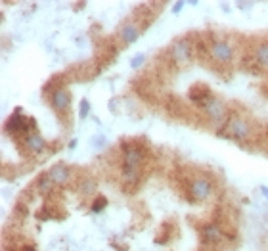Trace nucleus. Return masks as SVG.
<instances>
[{
  "instance_id": "1",
  "label": "nucleus",
  "mask_w": 268,
  "mask_h": 251,
  "mask_svg": "<svg viewBox=\"0 0 268 251\" xmlns=\"http://www.w3.org/2000/svg\"><path fill=\"white\" fill-rule=\"evenodd\" d=\"M146 165V148L138 140L121 142V184L127 192L138 188Z\"/></svg>"
},
{
  "instance_id": "22",
  "label": "nucleus",
  "mask_w": 268,
  "mask_h": 251,
  "mask_svg": "<svg viewBox=\"0 0 268 251\" xmlns=\"http://www.w3.org/2000/svg\"><path fill=\"white\" fill-rule=\"evenodd\" d=\"M20 251H37V249H35L33 243H23L22 247H20Z\"/></svg>"
},
{
  "instance_id": "23",
  "label": "nucleus",
  "mask_w": 268,
  "mask_h": 251,
  "mask_svg": "<svg viewBox=\"0 0 268 251\" xmlns=\"http://www.w3.org/2000/svg\"><path fill=\"white\" fill-rule=\"evenodd\" d=\"M258 190H260V194H262V196H264V197H266V199H268V186L262 184V186H260V188H258Z\"/></svg>"
},
{
  "instance_id": "10",
  "label": "nucleus",
  "mask_w": 268,
  "mask_h": 251,
  "mask_svg": "<svg viewBox=\"0 0 268 251\" xmlns=\"http://www.w3.org/2000/svg\"><path fill=\"white\" fill-rule=\"evenodd\" d=\"M20 150L29 157H39L44 152H48V142L41 132H33L29 134L22 144H20Z\"/></svg>"
},
{
  "instance_id": "11",
  "label": "nucleus",
  "mask_w": 268,
  "mask_h": 251,
  "mask_svg": "<svg viewBox=\"0 0 268 251\" xmlns=\"http://www.w3.org/2000/svg\"><path fill=\"white\" fill-rule=\"evenodd\" d=\"M46 173L52 178V182L56 184V188H65V186L73 184V171H71V167H67L65 163L52 165Z\"/></svg>"
},
{
  "instance_id": "25",
  "label": "nucleus",
  "mask_w": 268,
  "mask_h": 251,
  "mask_svg": "<svg viewBox=\"0 0 268 251\" xmlns=\"http://www.w3.org/2000/svg\"><path fill=\"white\" fill-rule=\"evenodd\" d=\"M75 146H77V140H71V142H69V148H71V150H73Z\"/></svg>"
},
{
  "instance_id": "18",
  "label": "nucleus",
  "mask_w": 268,
  "mask_h": 251,
  "mask_svg": "<svg viewBox=\"0 0 268 251\" xmlns=\"http://www.w3.org/2000/svg\"><path fill=\"white\" fill-rule=\"evenodd\" d=\"M90 100L88 98H83L81 100V104H79V117L81 119H86L88 115H90Z\"/></svg>"
},
{
  "instance_id": "13",
  "label": "nucleus",
  "mask_w": 268,
  "mask_h": 251,
  "mask_svg": "<svg viewBox=\"0 0 268 251\" xmlns=\"http://www.w3.org/2000/svg\"><path fill=\"white\" fill-rule=\"evenodd\" d=\"M211 96H213V92H211V88L207 87L205 83H195L190 88V92H188V98L192 102V106H197V108H201Z\"/></svg>"
},
{
  "instance_id": "16",
  "label": "nucleus",
  "mask_w": 268,
  "mask_h": 251,
  "mask_svg": "<svg viewBox=\"0 0 268 251\" xmlns=\"http://www.w3.org/2000/svg\"><path fill=\"white\" fill-rule=\"evenodd\" d=\"M107 207V197L106 196H96L90 203V211L92 213H102Z\"/></svg>"
},
{
  "instance_id": "4",
  "label": "nucleus",
  "mask_w": 268,
  "mask_h": 251,
  "mask_svg": "<svg viewBox=\"0 0 268 251\" xmlns=\"http://www.w3.org/2000/svg\"><path fill=\"white\" fill-rule=\"evenodd\" d=\"M207 60L211 62L213 69H216V71L228 69L236 62V44L232 43L230 39H216L214 37L213 43H211V48H209Z\"/></svg>"
},
{
  "instance_id": "20",
  "label": "nucleus",
  "mask_w": 268,
  "mask_h": 251,
  "mask_svg": "<svg viewBox=\"0 0 268 251\" xmlns=\"http://www.w3.org/2000/svg\"><path fill=\"white\" fill-rule=\"evenodd\" d=\"M188 2L186 0H176L174 4H172V8H171V12L174 14V16H180V12L184 10V6H186Z\"/></svg>"
},
{
  "instance_id": "9",
  "label": "nucleus",
  "mask_w": 268,
  "mask_h": 251,
  "mask_svg": "<svg viewBox=\"0 0 268 251\" xmlns=\"http://www.w3.org/2000/svg\"><path fill=\"white\" fill-rule=\"evenodd\" d=\"M142 31L144 29H142V25L136 20H127L125 23H121V27L117 29L115 41H117V44H121V48H127V46L138 41Z\"/></svg>"
},
{
  "instance_id": "21",
  "label": "nucleus",
  "mask_w": 268,
  "mask_h": 251,
  "mask_svg": "<svg viewBox=\"0 0 268 251\" xmlns=\"http://www.w3.org/2000/svg\"><path fill=\"white\" fill-rule=\"evenodd\" d=\"M236 6H237V8H239L241 12H247V14H249V12L253 10L255 2H243V0H239V2H236Z\"/></svg>"
},
{
  "instance_id": "2",
  "label": "nucleus",
  "mask_w": 268,
  "mask_h": 251,
  "mask_svg": "<svg viewBox=\"0 0 268 251\" xmlns=\"http://www.w3.org/2000/svg\"><path fill=\"white\" fill-rule=\"evenodd\" d=\"M216 134L220 138H230V140H236V142L247 146L249 142L257 140V127H255V123L249 119L245 113L232 111L228 123L222 129H218Z\"/></svg>"
},
{
  "instance_id": "3",
  "label": "nucleus",
  "mask_w": 268,
  "mask_h": 251,
  "mask_svg": "<svg viewBox=\"0 0 268 251\" xmlns=\"http://www.w3.org/2000/svg\"><path fill=\"white\" fill-rule=\"evenodd\" d=\"M4 132L20 146L29 134L39 132V131H37L35 119H33V117H27V115H22V108H16V111H14L10 117L6 119V123H4Z\"/></svg>"
},
{
  "instance_id": "17",
  "label": "nucleus",
  "mask_w": 268,
  "mask_h": 251,
  "mask_svg": "<svg viewBox=\"0 0 268 251\" xmlns=\"http://www.w3.org/2000/svg\"><path fill=\"white\" fill-rule=\"evenodd\" d=\"M148 62V56L144 54V52H138V54L132 56V60H130V67L132 69H140V67L144 66Z\"/></svg>"
},
{
  "instance_id": "7",
  "label": "nucleus",
  "mask_w": 268,
  "mask_h": 251,
  "mask_svg": "<svg viewBox=\"0 0 268 251\" xmlns=\"http://www.w3.org/2000/svg\"><path fill=\"white\" fill-rule=\"evenodd\" d=\"M195 52H193V41L192 35H186L180 37L176 41H172V44L169 46V52H167V60L171 62V66L174 67H188L193 62Z\"/></svg>"
},
{
  "instance_id": "15",
  "label": "nucleus",
  "mask_w": 268,
  "mask_h": 251,
  "mask_svg": "<svg viewBox=\"0 0 268 251\" xmlns=\"http://www.w3.org/2000/svg\"><path fill=\"white\" fill-rule=\"evenodd\" d=\"M54 190H56V184L52 182V178L48 176V173H43L35 178V192L39 196H52Z\"/></svg>"
},
{
  "instance_id": "19",
  "label": "nucleus",
  "mask_w": 268,
  "mask_h": 251,
  "mask_svg": "<svg viewBox=\"0 0 268 251\" xmlns=\"http://www.w3.org/2000/svg\"><path fill=\"white\" fill-rule=\"evenodd\" d=\"M90 144H92L96 150H102V148L106 146V136H104V134H96V136L90 140Z\"/></svg>"
},
{
  "instance_id": "14",
  "label": "nucleus",
  "mask_w": 268,
  "mask_h": 251,
  "mask_svg": "<svg viewBox=\"0 0 268 251\" xmlns=\"http://www.w3.org/2000/svg\"><path fill=\"white\" fill-rule=\"evenodd\" d=\"M75 188H77V192H79L83 197H96L98 182H96V178H94V176L83 175L81 178H77L75 180Z\"/></svg>"
},
{
  "instance_id": "24",
  "label": "nucleus",
  "mask_w": 268,
  "mask_h": 251,
  "mask_svg": "<svg viewBox=\"0 0 268 251\" xmlns=\"http://www.w3.org/2000/svg\"><path fill=\"white\" fill-rule=\"evenodd\" d=\"M218 6H220V8H222V10H224L226 14H228V12H230V4H228V2H220V4H218Z\"/></svg>"
},
{
  "instance_id": "12",
  "label": "nucleus",
  "mask_w": 268,
  "mask_h": 251,
  "mask_svg": "<svg viewBox=\"0 0 268 251\" xmlns=\"http://www.w3.org/2000/svg\"><path fill=\"white\" fill-rule=\"evenodd\" d=\"M249 56L258 71H268V39H260L253 44Z\"/></svg>"
},
{
  "instance_id": "5",
  "label": "nucleus",
  "mask_w": 268,
  "mask_h": 251,
  "mask_svg": "<svg viewBox=\"0 0 268 251\" xmlns=\"http://www.w3.org/2000/svg\"><path fill=\"white\" fill-rule=\"evenodd\" d=\"M199 109H201L205 119L211 123V127L214 129V132L218 131V129H222L226 123H228V119H230V115H232L228 104H226L220 96H216V94H213Z\"/></svg>"
},
{
  "instance_id": "8",
  "label": "nucleus",
  "mask_w": 268,
  "mask_h": 251,
  "mask_svg": "<svg viewBox=\"0 0 268 251\" xmlns=\"http://www.w3.org/2000/svg\"><path fill=\"white\" fill-rule=\"evenodd\" d=\"M48 104H50V108L56 111V115L60 117L62 121H67L69 117V111H71V92L67 90V87L64 88H58V90H54L52 94L48 96Z\"/></svg>"
},
{
  "instance_id": "6",
  "label": "nucleus",
  "mask_w": 268,
  "mask_h": 251,
  "mask_svg": "<svg viewBox=\"0 0 268 251\" xmlns=\"http://www.w3.org/2000/svg\"><path fill=\"white\" fill-rule=\"evenodd\" d=\"M214 194V182L211 176L205 173H195V175L186 178V196L190 197V201L201 203L207 201Z\"/></svg>"
}]
</instances>
